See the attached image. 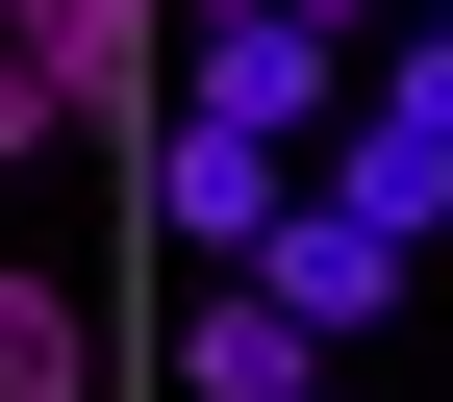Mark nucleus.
Listing matches in <instances>:
<instances>
[{"mask_svg":"<svg viewBox=\"0 0 453 402\" xmlns=\"http://www.w3.org/2000/svg\"><path fill=\"white\" fill-rule=\"evenodd\" d=\"M177 26H252V0H177Z\"/></svg>","mask_w":453,"mask_h":402,"instance_id":"10","label":"nucleus"},{"mask_svg":"<svg viewBox=\"0 0 453 402\" xmlns=\"http://www.w3.org/2000/svg\"><path fill=\"white\" fill-rule=\"evenodd\" d=\"M177 126H226V151H303V126H353V50H327L303 0H252V26H177Z\"/></svg>","mask_w":453,"mask_h":402,"instance_id":"1","label":"nucleus"},{"mask_svg":"<svg viewBox=\"0 0 453 402\" xmlns=\"http://www.w3.org/2000/svg\"><path fill=\"white\" fill-rule=\"evenodd\" d=\"M303 26H327V50H353V26H403V0H303Z\"/></svg>","mask_w":453,"mask_h":402,"instance_id":"9","label":"nucleus"},{"mask_svg":"<svg viewBox=\"0 0 453 402\" xmlns=\"http://www.w3.org/2000/svg\"><path fill=\"white\" fill-rule=\"evenodd\" d=\"M26 151H76V126H50V76H26V0H0V177H26Z\"/></svg>","mask_w":453,"mask_h":402,"instance_id":"8","label":"nucleus"},{"mask_svg":"<svg viewBox=\"0 0 453 402\" xmlns=\"http://www.w3.org/2000/svg\"><path fill=\"white\" fill-rule=\"evenodd\" d=\"M403 277H428V252H403V226H353V201H327V177H303V201L252 226V302H277V327H327V353H353V327L403 302Z\"/></svg>","mask_w":453,"mask_h":402,"instance_id":"2","label":"nucleus"},{"mask_svg":"<svg viewBox=\"0 0 453 402\" xmlns=\"http://www.w3.org/2000/svg\"><path fill=\"white\" fill-rule=\"evenodd\" d=\"M303 201V151H226V126H151V226H177L202 277H252V226Z\"/></svg>","mask_w":453,"mask_h":402,"instance_id":"3","label":"nucleus"},{"mask_svg":"<svg viewBox=\"0 0 453 402\" xmlns=\"http://www.w3.org/2000/svg\"><path fill=\"white\" fill-rule=\"evenodd\" d=\"M327 201H353V226H403V252H453V151H428V126H378V101L327 126Z\"/></svg>","mask_w":453,"mask_h":402,"instance_id":"5","label":"nucleus"},{"mask_svg":"<svg viewBox=\"0 0 453 402\" xmlns=\"http://www.w3.org/2000/svg\"><path fill=\"white\" fill-rule=\"evenodd\" d=\"M101 353H76V302H50V277H0V402H76Z\"/></svg>","mask_w":453,"mask_h":402,"instance_id":"7","label":"nucleus"},{"mask_svg":"<svg viewBox=\"0 0 453 402\" xmlns=\"http://www.w3.org/2000/svg\"><path fill=\"white\" fill-rule=\"evenodd\" d=\"M353 101H378V126H428V151H453V0H403V26H353Z\"/></svg>","mask_w":453,"mask_h":402,"instance_id":"6","label":"nucleus"},{"mask_svg":"<svg viewBox=\"0 0 453 402\" xmlns=\"http://www.w3.org/2000/svg\"><path fill=\"white\" fill-rule=\"evenodd\" d=\"M177 377H202V402H327V327H277L252 277H202V327H177Z\"/></svg>","mask_w":453,"mask_h":402,"instance_id":"4","label":"nucleus"}]
</instances>
